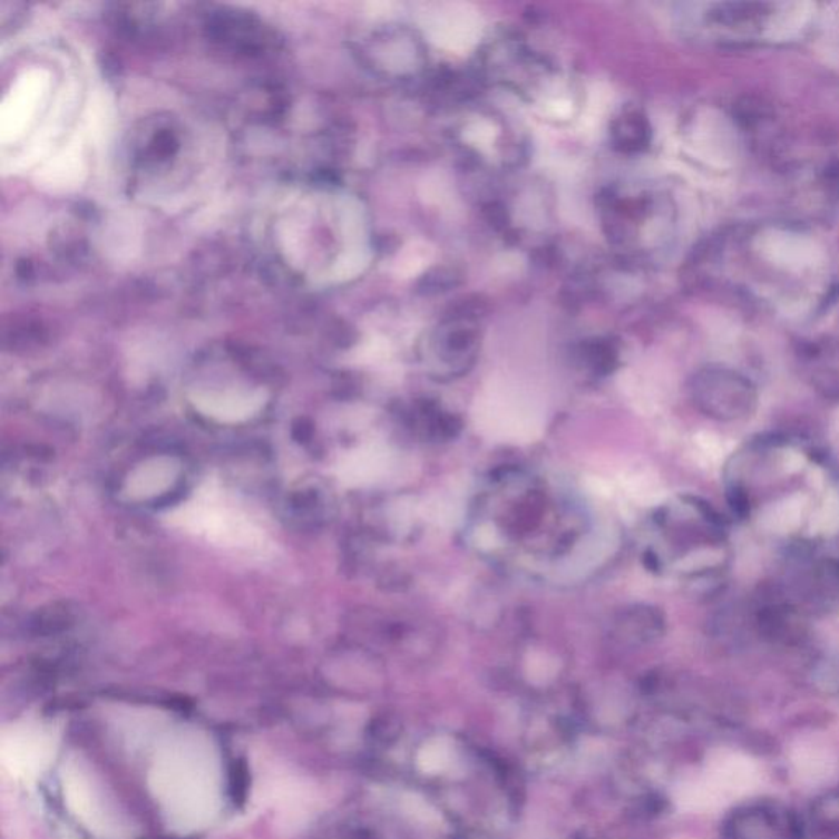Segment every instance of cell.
<instances>
[{
	"mask_svg": "<svg viewBox=\"0 0 839 839\" xmlns=\"http://www.w3.org/2000/svg\"><path fill=\"white\" fill-rule=\"evenodd\" d=\"M149 783L170 827L184 833L207 827L224 799L217 748L196 731L169 738L156 753Z\"/></svg>",
	"mask_w": 839,
	"mask_h": 839,
	"instance_id": "1",
	"label": "cell"
},
{
	"mask_svg": "<svg viewBox=\"0 0 839 839\" xmlns=\"http://www.w3.org/2000/svg\"><path fill=\"white\" fill-rule=\"evenodd\" d=\"M168 518L174 527L232 552L256 553L266 546V536L256 521L215 484L202 487Z\"/></svg>",
	"mask_w": 839,
	"mask_h": 839,
	"instance_id": "2",
	"label": "cell"
},
{
	"mask_svg": "<svg viewBox=\"0 0 839 839\" xmlns=\"http://www.w3.org/2000/svg\"><path fill=\"white\" fill-rule=\"evenodd\" d=\"M694 402L712 419L743 420L754 412L758 392L750 379L728 369H705L691 388Z\"/></svg>",
	"mask_w": 839,
	"mask_h": 839,
	"instance_id": "3",
	"label": "cell"
},
{
	"mask_svg": "<svg viewBox=\"0 0 839 839\" xmlns=\"http://www.w3.org/2000/svg\"><path fill=\"white\" fill-rule=\"evenodd\" d=\"M62 779H65L66 802L87 828L103 831L104 835H110L117 830L118 820L113 802L78 762L69 764Z\"/></svg>",
	"mask_w": 839,
	"mask_h": 839,
	"instance_id": "4",
	"label": "cell"
},
{
	"mask_svg": "<svg viewBox=\"0 0 839 839\" xmlns=\"http://www.w3.org/2000/svg\"><path fill=\"white\" fill-rule=\"evenodd\" d=\"M194 409L218 423H242L252 420L267 402L263 389L196 392L191 397Z\"/></svg>",
	"mask_w": 839,
	"mask_h": 839,
	"instance_id": "5",
	"label": "cell"
},
{
	"mask_svg": "<svg viewBox=\"0 0 839 839\" xmlns=\"http://www.w3.org/2000/svg\"><path fill=\"white\" fill-rule=\"evenodd\" d=\"M759 782L758 765L747 755L738 753L720 754L712 762L703 787L712 800L713 807L722 806L725 800L736 799L753 790Z\"/></svg>",
	"mask_w": 839,
	"mask_h": 839,
	"instance_id": "6",
	"label": "cell"
},
{
	"mask_svg": "<svg viewBox=\"0 0 839 839\" xmlns=\"http://www.w3.org/2000/svg\"><path fill=\"white\" fill-rule=\"evenodd\" d=\"M51 748L53 741L41 726H20L3 740V762L13 774L29 779L47 764Z\"/></svg>",
	"mask_w": 839,
	"mask_h": 839,
	"instance_id": "7",
	"label": "cell"
},
{
	"mask_svg": "<svg viewBox=\"0 0 839 839\" xmlns=\"http://www.w3.org/2000/svg\"><path fill=\"white\" fill-rule=\"evenodd\" d=\"M181 475V462L173 456H156L138 465L125 480V496L149 500L168 492Z\"/></svg>",
	"mask_w": 839,
	"mask_h": 839,
	"instance_id": "8",
	"label": "cell"
},
{
	"mask_svg": "<svg viewBox=\"0 0 839 839\" xmlns=\"http://www.w3.org/2000/svg\"><path fill=\"white\" fill-rule=\"evenodd\" d=\"M793 768L797 774L807 783H821L833 775L837 759L825 744L818 741H802L793 748Z\"/></svg>",
	"mask_w": 839,
	"mask_h": 839,
	"instance_id": "9",
	"label": "cell"
}]
</instances>
